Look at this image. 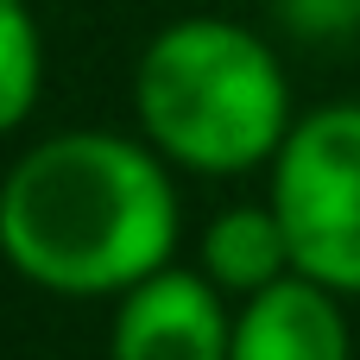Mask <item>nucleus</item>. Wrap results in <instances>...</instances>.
<instances>
[{"mask_svg":"<svg viewBox=\"0 0 360 360\" xmlns=\"http://www.w3.org/2000/svg\"><path fill=\"white\" fill-rule=\"evenodd\" d=\"M6 266L51 297H127L177 253V190L146 139L70 127L0 184Z\"/></svg>","mask_w":360,"mask_h":360,"instance_id":"1","label":"nucleus"},{"mask_svg":"<svg viewBox=\"0 0 360 360\" xmlns=\"http://www.w3.org/2000/svg\"><path fill=\"white\" fill-rule=\"evenodd\" d=\"M133 120L139 139L196 177H247L278 158L291 139V76L278 51L215 13L171 19L146 38L133 63Z\"/></svg>","mask_w":360,"mask_h":360,"instance_id":"2","label":"nucleus"},{"mask_svg":"<svg viewBox=\"0 0 360 360\" xmlns=\"http://www.w3.org/2000/svg\"><path fill=\"white\" fill-rule=\"evenodd\" d=\"M266 171V202L291 234L297 272L342 297H360V101L297 114Z\"/></svg>","mask_w":360,"mask_h":360,"instance_id":"3","label":"nucleus"},{"mask_svg":"<svg viewBox=\"0 0 360 360\" xmlns=\"http://www.w3.org/2000/svg\"><path fill=\"white\" fill-rule=\"evenodd\" d=\"M228 348L234 310L221 304V285L184 266L139 278L108 329V360H228Z\"/></svg>","mask_w":360,"mask_h":360,"instance_id":"4","label":"nucleus"},{"mask_svg":"<svg viewBox=\"0 0 360 360\" xmlns=\"http://www.w3.org/2000/svg\"><path fill=\"white\" fill-rule=\"evenodd\" d=\"M228 360H354V335L342 316V291L291 272L272 291L234 310Z\"/></svg>","mask_w":360,"mask_h":360,"instance_id":"5","label":"nucleus"},{"mask_svg":"<svg viewBox=\"0 0 360 360\" xmlns=\"http://www.w3.org/2000/svg\"><path fill=\"white\" fill-rule=\"evenodd\" d=\"M202 272L221 291H240V297H259L278 278H291L297 259H291V234H285L278 209L272 202H234V209H221L202 228Z\"/></svg>","mask_w":360,"mask_h":360,"instance_id":"6","label":"nucleus"},{"mask_svg":"<svg viewBox=\"0 0 360 360\" xmlns=\"http://www.w3.org/2000/svg\"><path fill=\"white\" fill-rule=\"evenodd\" d=\"M44 89V38L25 0H0V127H25Z\"/></svg>","mask_w":360,"mask_h":360,"instance_id":"7","label":"nucleus"},{"mask_svg":"<svg viewBox=\"0 0 360 360\" xmlns=\"http://www.w3.org/2000/svg\"><path fill=\"white\" fill-rule=\"evenodd\" d=\"M272 19L297 44H348V38H360V0H272Z\"/></svg>","mask_w":360,"mask_h":360,"instance_id":"8","label":"nucleus"}]
</instances>
